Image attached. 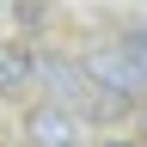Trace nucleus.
Returning a JSON list of instances; mask_svg holds the SVG:
<instances>
[{"instance_id":"nucleus-1","label":"nucleus","mask_w":147,"mask_h":147,"mask_svg":"<svg viewBox=\"0 0 147 147\" xmlns=\"http://www.w3.org/2000/svg\"><path fill=\"white\" fill-rule=\"evenodd\" d=\"M25 141H31V147H80V129H74L67 110L43 104V110H31V117H25Z\"/></svg>"},{"instance_id":"nucleus-2","label":"nucleus","mask_w":147,"mask_h":147,"mask_svg":"<svg viewBox=\"0 0 147 147\" xmlns=\"http://www.w3.org/2000/svg\"><path fill=\"white\" fill-rule=\"evenodd\" d=\"M37 74H43V67H37V55L25 43H0V92H25Z\"/></svg>"},{"instance_id":"nucleus-3","label":"nucleus","mask_w":147,"mask_h":147,"mask_svg":"<svg viewBox=\"0 0 147 147\" xmlns=\"http://www.w3.org/2000/svg\"><path fill=\"white\" fill-rule=\"evenodd\" d=\"M117 55L129 61V74H135V80H147V25H129V31L117 37Z\"/></svg>"},{"instance_id":"nucleus-4","label":"nucleus","mask_w":147,"mask_h":147,"mask_svg":"<svg viewBox=\"0 0 147 147\" xmlns=\"http://www.w3.org/2000/svg\"><path fill=\"white\" fill-rule=\"evenodd\" d=\"M104 147H135V141H104Z\"/></svg>"},{"instance_id":"nucleus-5","label":"nucleus","mask_w":147,"mask_h":147,"mask_svg":"<svg viewBox=\"0 0 147 147\" xmlns=\"http://www.w3.org/2000/svg\"><path fill=\"white\" fill-rule=\"evenodd\" d=\"M0 12H6V0H0Z\"/></svg>"}]
</instances>
